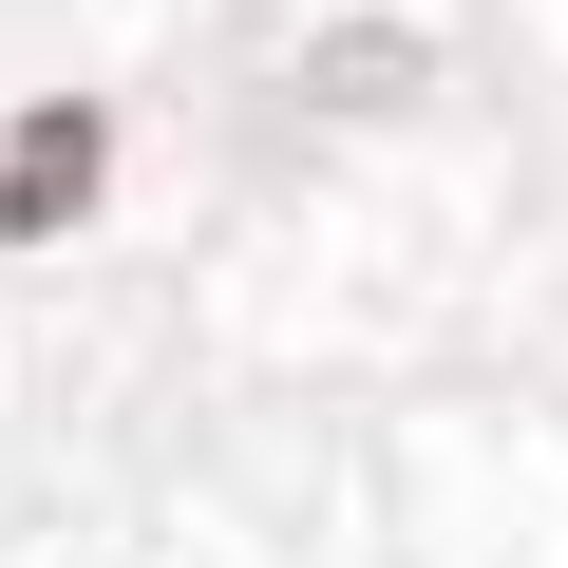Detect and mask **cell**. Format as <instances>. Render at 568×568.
<instances>
[{"label":"cell","mask_w":568,"mask_h":568,"mask_svg":"<svg viewBox=\"0 0 568 568\" xmlns=\"http://www.w3.org/2000/svg\"><path fill=\"white\" fill-rule=\"evenodd\" d=\"M95 171H114V114H95V95H39V133L0 152V246H58V227L95 209Z\"/></svg>","instance_id":"6da1fadb"}]
</instances>
